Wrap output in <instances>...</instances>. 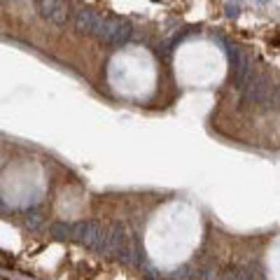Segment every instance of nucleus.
Masks as SVG:
<instances>
[{
  "mask_svg": "<svg viewBox=\"0 0 280 280\" xmlns=\"http://www.w3.org/2000/svg\"><path fill=\"white\" fill-rule=\"evenodd\" d=\"M131 33H133V28H131V23H129L126 19H121V17H103L93 35H96L100 42H108V44L119 47V44H124L129 38H131Z\"/></svg>",
  "mask_w": 280,
  "mask_h": 280,
  "instance_id": "obj_1",
  "label": "nucleus"
},
{
  "mask_svg": "<svg viewBox=\"0 0 280 280\" xmlns=\"http://www.w3.org/2000/svg\"><path fill=\"white\" fill-rule=\"evenodd\" d=\"M70 236L75 238L80 245H87V247H93V250H100V252H103L108 231H105V226L100 224V222L87 220V222H77V224L72 226Z\"/></svg>",
  "mask_w": 280,
  "mask_h": 280,
  "instance_id": "obj_2",
  "label": "nucleus"
},
{
  "mask_svg": "<svg viewBox=\"0 0 280 280\" xmlns=\"http://www.w3.org/2000/svg\"><path fill=\"white\" fill-rule=\"evenodd\" d=\"M271 93H273V87H271L269 77L259 75V77H254L245 89H243V105L269 108V105H271Z\"/></svg>",
  "mask_w": 280,
  "mask_h": 280,
  "instance_id": "obj_3",
  "label": "nucleus"
},
{
  "mask_svg": "<svg viewBox=\"0 0 280 280\" xmlns=\"http://www.w3.org/2000/svg\"><path fill=\"white\" fill-rule=\"evenodd\" d=\"M229 56H231V66H234V87L243 91L247 84L252 82V61L236 47H229Z\"/></svg>",
  "mask_w": 280,
  "mask_h": 280,
  "instance_id": "obj_4",
  "label": "nucleus"
},
{
  "mask_svg": "<svg viewBox=\"0 0 280 280\" xmlns=\"http://www.w3.org/2000/svg\"><path fill=\"white\" fill-rule=\"evenodd\" d=\"M38 7V14L47 21L56 23V26H63L68 21V5L66 3H59V0H40L35 3Z\"/></svg>",
  "mask_w": 280,
  "mask_h": 280,
  "instance_id": "obj_5",
  "label": "nucleus"
},
{
  "mask_svg": "<svg viewBox=\"0 0 280 280\" xmlns=\"http://www.w3.org/2000/svg\"><path fill=\"white\" fill-rule=\"evenodd\" d=\"M100 19L103 17H100L96 10L82 7V10H77V14H75V28L84 35H93L96 33V28H98V23H100Z\"/></svg>",
  "mask_w": 280,
  "mask_h": 280,
  "instance_id": "obj_6",
  "label": "nucleus"
},
{
  "mask_svg": "<svg viewBox=\"0 0 280 280\" xmlns=\"http://www.w3.org/2000/svg\"><path fill=\"white\" fill-rule=\"evenodd\" d=\"M126 229H124V224L121 222H115V224L110 226V231H108V236H105V247L103 252H119L121 247H126Z\"/></svg>",
  "mask_w": 280,
  "mask_h": 280,
  "instance_id": "obj_7",
  "label": "nucleus"
},
{
  "mask_svg": "<svg viewBox=\"0 0 280 280\" xmlns=\"http://www.w3.org/2000/svg\"><path fill=\"white\" fill-rule=\"evenodd\" d=\"M220 280H252V275L247 269H229L220 275Z\"/></svg>",
  "mask_w": 280,
  "mask_h": 280,
  "instance_id": "obj_8",
  "label": "nucleus"
},
{
  "mask_svg": "<svg viewBox=\"0 0 280 280\" xmlns=\"http://www.w3.org/2000/svg\"><path fill=\"white\" fill-rule=\"evenodd\" d=\"M70 231H72V226L66 224V222H56V224H52V234H54L56 238H68L70 236Z\"/></svg>",
  "mask_w": 280,
  "mask_h": 280,
  "instance_id": "obj_9",
  "label": "nucleus"
},
{
  "mask_svg": "<svg viewBox=\"0 0 280 280\" xmlns=\"http://www.w3.org/2000/svg\"><path fill=\"white\" fill-rule=\"evenodd\" d=\"M224 14L229 19H238V17H241V5H238V3H226V5H224Z\"/></svg>",
  "mask_w": 280,
  "mask_h": 280,
  "instance_id": "obj_10",
  "label": "nucleus"
},
{
  "mask_svg": "<svg viewBox=\"0 0 280 280\" xmlns=\"http://www.w3.org/2000/svg\"><path fill=\"white\" fill-rule=\"evenodd\" d=\"M40 222H42V217L38 213H33V215H28L26 224H28V229H40Z\"/></svg>",
  "mask_w": 280,
  "mask_h": 280,
  "instance_id": "obj_11",
  "label": "nucleus"
},
{
  "mask_svg": "<svg viewBox=\"0 0 280 280\" xmlns=\"http://www.w3.org/2000/svg\"><path fill=\"white\" fill-rule=\"evenodd\" d=\"M206 280H220V275L215 273V269H208L206 271Z\"/></svg>",
  "mask_w": 280,
  "mask_h": 280,
  "instance_id": "obj_12",
  "label": "nucleus"
}]
</instances>
